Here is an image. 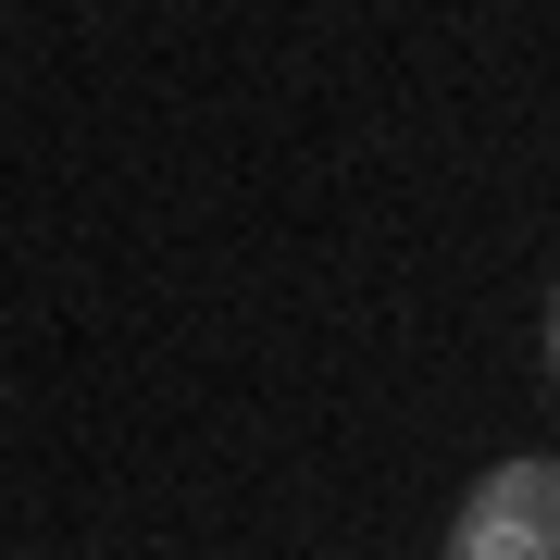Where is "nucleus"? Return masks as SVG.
<instances>
[{"instance_id": "nucleus-2", "label": "nucleus", "mask_w": 560, "mask_h": 560, "mask_svg": "<svg viewBox=\"0 0 560 560\" xmlns=\"http://www.w3.org/2000/svg\"><path fill=\"white\" fill-rule=\"evenodd\" d=\"M548 374H560V312H548Z\"/></svg>"}, {"instance_id": "nucleus-1", "label": "nucleus", "mask_w": 560, "mask_h": 560, "mask_svg": "<svg viewBox=\"0 0 560 560\" xmlns=\"http://www.w3.org/2000/svg\"><path fill=\"white\" fill-rule=\"evenodd\" d=\"M460 560H560V460H499L448 523Z\"/></svg>"}]
</instances>
